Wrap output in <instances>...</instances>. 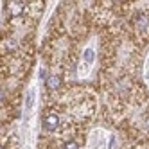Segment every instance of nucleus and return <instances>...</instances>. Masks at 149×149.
I'll use <instances>...</instances> for the list:
<instances>
[{"label":"nucleus","instance_id":"3","mask_svg":"<svg viewBox=\"0 0 149 149\" xmlns=\"http://www.w3.org/2000/svg\"><path fill=\"white\" fill-rule=\"evenodd\" d=\"M45 83H47V88H49V90H58L59 84H61V79H59L58 76H49Z\"/></svg>","mask_w":149,"mask_h":149},{"label":"nucleus","instance_id":"7","mask_svg":"<svg viewBox=\"0 0 149 149\" xmlns=\"http://www.w3.org/2000/svg\"><path fill=\"white\" fill-rule=\"evenodd\" d=\"M63 149H79V146H77V142H67Z\"/></svg>","mask_w":149,"mask_h":149},{"label":"nucleus","instance_id":"1","mask_svg":"<svg viewBox=\"0 0 149 149\" xmlns=\"http://www.w3.org/2000/svg\"><path fill=\"white\" fill-rule=\"evenodd\" d=\"M43 127L45 130H49V131H54V130H58V126H59V117L56 115V113H52V111H47L45 115H43Z\"/></svg>","mask_w":149,"mask_h":149},{"label":"nucleus","instance_id":"4","mask_svg":"<svg viewBox=\"0 0 149 149\" xmlns=\"http://www.w3.org/2000/svg\"><path fill=\"white\" fill-rule=\"evenodd\" d=\"M147 24H149V18H147V16H140V18L136 20V25L140 27V29H144V27H146Z\"/></svg>","mask_w":149,"mask_h":149},{"label":"nucleus","instance_id":"5","mask_svg":"<svg viewBox=\"0 0 149 149\" xmlns=\"http://www.w3.org/2000/svg\"><path fill=\"white\" fill-rule=\"evenodd\" d=\"M84 59H86V63L93 61V50L92 49H86V52H84Z\"/></svg>","mask_w":149,"mask_h":149},{"label":"nucleus","instance_id":"8","mask_svg":"<svg viewBox=\"0 0 149 149\" xmlns=\"http://www.w3.org/2000/svg\"><path fill=\"white\" fill-rule=\"evenodd\" d=\"M4 99H6V93H4V92H2V90H0V102H2V101H4Z\"/></svg>","mask_w":149,"mask_h":149},{"label":"nucleus","instance_id":"9","mask_svg":"<svg viewBox=\"0 0 149 149\" xmlns=\"http://www.w3.org/2000/svg\"><path fill=\"white\" fill-rule=\"evenodd\" d=\"M0 149H4V147H2V146H0Z\"/></svg>","mask_w":149,"mask_h":149},{"label":"nucleus","instance_id":"2","mask_svg":"<svg viewBox=\"0 0 149 149\" xmlns=\"http://www.w3.org/2000/svg\"><path fill=\"white\" fill-rule=\"evenodd\" d=\"M6 9H7V13L11 16H20L22 11H24V4L20 2V0H7Z\"/></svg>","mask_w":149,"mask_h":149},{"label":"nucleus","instance_id":"6","mask_svg":"<svg viewBox=\"0 0 149 149\" xmlns=\"http://www.w3.org/2000/svg\"><path fill=\"white\" fill-rule=\"evenodd\" d=\"M31 106H33V92L27 93V102H25V108L27 110H31Z\"/></svg>","mask_w":149,"mask_h":149}]
</instances>
